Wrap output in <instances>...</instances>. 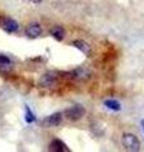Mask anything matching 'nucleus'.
Listing matches in <instances>:
<instances>
[{
    "label": "nucleus",
    "instance_id": "obj_1",
    "mask_svg": "<svg viewBox=\"0 0 144 152\" xmlns=\"http://www.w3.org/2000/svg\"><path fill=\"white\" fill-rule=\"evenodd\" d=\"M121 143L124 146V148L132 152H135L140 150V142H139L138 137L133 133H125L121 137Z\"/></svg>",
    "mask_w": 144,
    "mask_h": 152
},
{
    "label": "nucleus",
    "instance_id": "obj_2",
    "mask_svg": "<svg viewBox=\"0 0 144 152\" xmlns=\"http://www.w3.org/2000/svg\"><path fill=\"white\" fill-rule=\"evenodd\" d=\"M58 80V72L57 71H48V72L43 74L39 77V81H38V86L39 88H51L57 83Z\"/></svg>",
    "mask_w": 144,
    "mask_h": 152
},
{
    "label": "nucleus",
    "instance_id": "obj_3",
    "mask_svg": "<svg viewBox=\"0 0 144 152\" xmlns=\"http://www.w3.org/2000/svg\"><path fill=\"white\" fill-rule=\"evenodd\" d=\"M65 115L70 121H80L85 115V108L82 105H73L68 109H66Z\"/></svg>",
    "mask_w": 144,
    "mask_h": 152
},
{
    "label": "nucleus",
    "instance_id": "obj_4",
    "mask_svg": "<svg viewBox=\"0 0 144 152\" xmlns=\"http://www.w3.org/2000/svg\"><path fill=\"white\" fill-rule=\"evenodd\" d=\"M68 76L72 80H75V81H85V80L90 79L91 71L86 67H77V69H73L72 71H70Z\"/></svg>",
    "mask_w": 144,
    "mask_h": 152
},
{
    "label": "nucleus",
    "instance_id": "obj_5",
    "mask_svg": "<svg viewBox=\"0 0 144 152\" xmlns=\"http://www.w3.org/2000/svg\"><path fill=\"white\" fill-rule=\"evenodd\" d=\"M62 114L61 113H55V114H52V115L49 117H47L43 119V126H46L48 128H52V127H57V126H60L61 123H62Z\"/></svg>",
    "mask_w": 144,
    "mask_h": 152
},
{
    "label": "nucleus",
    "instance_id": "obj_6",
    "mask_svg": "<svg viewBox=\"0 0 144 152\" xmlns=\"http://www.w3.org/2000/svg\"><path fill=\"white\" fill-rule=\"evenodd\" d=\"M25 34L29 38H37L42 34V27L39 23H31L25 29Z\"/></svg>",
    "mask_w": 144,
    "mask_h": 152
},
{
    "label": "nucleus",
    "instance_id": "obj_7",
    "mask_svg": "<svg viewBox=\"0 0 144 152\" xmlns=\"http://www.w3.org/2000/svg\"><path fill=\"white\" fill-rule=\"evenodd\" d=\"M3 29L8 33H15L19 29V24L17 20H14L12 18H5L3 20Z\"/></svg>",
    "mask_w": 144,
    "mask_h": 152
},
{
    "label": "nucleus",
    "instance_id": "obj_8",
    "mask_svg": "<svg viewBox=\"0 0 144 152\" xmlns=\"http://www.w3.org/2000/svg\"><path fill=\"white\" fill-rule=\"evenodd\" d=\"M48 150L53 151V152H67L70 151V148L66 146V143H63L61 140H53L48 146Z\"/></svg>",
    "mask_w": 144,
    "mask_h": 152
},
{
    "label": "nucleus",
    "instance_id": "obj_9",
    "mask_svg": "<svg viewBox=\"0 0 144 152\" xmlns=\"http://www.w3.org/2000/svg\"><path fill=\"white\" fill-rule=\"evenodd\" d=\"M72 46H73L75 48L80 50L81 52H82V53L87 55V56L91 53V47H90V45H89V43H86L85 41L76 39V41H73V42H72Z\"/></svg>",
    "mask_w": 144,
    "mask_h": 152
},
{
    "label": "nucleus",
    "instance_id": "obj_10",
    "mask_svg": "<svg viewBox=\"0 0 144 152\" xmlns=\"http://www.w3.org/2000/svg\"><path fill=\"white\" fill-rule=\"evenodd\" d=\"M49 34L55 38V39L57 41H62L65 38V34H66V32L63 29V27H61V26H55L53 28H51L49 29Z\"/></svg>",
    "mask_w": 144,
    "mask_h": 152
},
{
    "label": "nucleus",
    "instance_id": "obj_11",
    "mask_svg": "<svg viewBox=\"0 0 144 152\" xmlns=\"http://www.w3.org/2000/svg\"><path fill=\"white\" fill-rule=\"evenodd\" d=\"M105 107L106 108H109V109H111V110H120V103L119 102H116V100H113V99H108V100H105Z\"/></svg>",
    "mask_w": 144,
    "mask_h": 152
},
{
    "label": "nucleus",
    "instance_id": "obj_12",
    "mask_svg": "<svg viewBox=\"0 0 144 152\" xmlns=\"http://www.w3.org/2000/svg\"><path fill=\"white\" fill-rule=\"evenodd\" d=\"M12 65V61L8 56L5 55H0V67H8Z\"/></svg>",
    "mask_w": 144,
    "mask_h": 152
},
{
    "label": "nucleus",
    "instance_id": "obj_13",
    "mask_svg": "<svg viewBox=\"0 0 144 152\" xmlns=\"http://www.w3.org/2000/svg\"><path fill=\"white\" fill-rule=\"evenodd\" d=\"M25 121L28 122V123H32V122H34L36 121V117H34V114L32 113V110L29 109V107L28 105H25Z\"/></svg>",
    "mask_w": 144,
    "mask_h": 152
},
{
    "label": "nucleus",
    "instance_id": "obj_14",
    "mask_svg": "<svg viewBox=\"0 0 144 152\" xmlns=\"http://www.w3.org/2000/svg\"><path fill=\"white\" fill-rule=\"evenodd\" d=\"M31 1L34 4H39V3H42V0H31Z\"/></svg>",
    "mask_w": 144,
    "mask_h": 152
},
{
    "label": "nucleus",
    "instance_id": "obj_15",
    "mask_svg": "<svg viewBox=\"0 0 144 152\" xmlns=\"http://www.w3.org/2000/svg\"><path fill=\"white\" fill-rule=\"evenodd\" d=\"M143 126H144V122H143Z\"/></svg>",
    "mask_w": 144,
    "mask_h": 152
}]
</instances>
